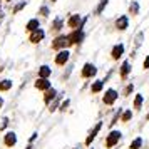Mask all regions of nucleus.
<instances>
[{"instance_id": "nucleus-8", "label": "nucleus", "mask_w": 149, "mask_h": 149, "mask_svg": "<svg viewBox=\"0 0 149 149\" xmlns=\"http://www.w3.org/2000/svg\"><path fill=\"white\" fill-rule=\"evenodd\" d=\"M116 99H117V92H116L114 89H109L107 92H106V95H104V104L111 106V104L116 102Z\"/></svg>"}, {"instance_id": "nucleus-19", "label": "nucleus", "mask_w": 149, "mask_h": 149, "mask_svg": "<svg viewBox=\"0 0 149 149\" xmlns=\"http://www.w3.org/2000/svg\"><path fill=\"white\" fill-rule=\"evenodd\" d=\"M8 89H12V81L5 79V81L0 82V91H2V92H3V91H8Z\"/></svg>"}, {"instance_id": "nucleus-31", "label": "nucleus", "mask_w": 149, "mask_h": 149, "mask_svg": "<svg viewBox=\"0 0 149 149\" xmlns=\"http://www.w3.org/2000/svg\"><path fill=\"white\" fill-rule=\"evenodd\" d=\"M144 69H149V55L146 57V61H144Z\"/></svg>"}, {"instance_id": "nucleus-13", "label": "nucleus", "mask_w": 149, "mask_h": 149, "mask_svg": "<svg viewBox=\"0 0 149 149\" xmlns=\"http://www.w3.org/2000/svg\"><path fill=\"white\" fill-rule=\"evenodd\" d=\"M44 92H45V95H44V102H45V104H49L52 99L57 97V92H55V89H52V87H49L47 91H44Z\"/></svg>"}, {"instance_id": "nucleus-4", "label": "nucleus", "mask_w": 149, "mask_h": 149, "mask_svg": "<svg viewBox=\"0 0 149 149\" xmlns=\"http://www.w3.org/2000/svg\"><path fill=\"white\" fill-rule=\"evenodd\" d=\"M65 45H69V40L65 35H59V37H55L54 42H52V47L55 49V50H61V49H64Z\"/></svg>"}, {"instance_id": "nucleus-16", "label": "nucleus", "mask_w": 149, "mask_h": 149, "mask_svg": "<svg viewBox=\"0 0 149 149\" xmlns=\"http://www.w3.org/2000/svg\"><path fill=\"white\" fill-rule=\"evenodd\" d=\"M131 72V64L129 62H124L121 65V77L124 79V77H127V74Z\"/></svg>"}, {"instance_id": "nucleus-22", "label": "nucleus", "mask_w": 149, "mask_h": 149, "mask_svg": "<svg viewBox=\"0 0 149 149\" xmlns=\"http://www.w3.org/2000/svg\"><path fill=\"white\" fill-rule=\"evenodd\" d=\"M129 12H131L132 15H136L137 12H139V3H137V2H132L131 7H129Z\"/></svg>"}, {"instance_id": "nucleus-7", "label": "nucleus", "mask_w": 149, "mask_h": 149, "mask_svg": "<svg viewBox=\"0 0 149 149\" xmlns=\"http://www.w3.org/2000/svg\"><path fill=\"white\" fill-rule=\"evenodd\" d=\"M3 144L7 148H14L15 144H17V134L15 132H7L5 137H3Z\"/></svg>"}, {"instance_id": "nucleus-32", "label": "nucleus", "mask_w": 149, "mask_h": 149, "mask_svg": "<svg viewBox=\"0 0 149 149\" xmlns=\"http://www.w3.org/2000/svg\"><path fill=\"white\" fill-rule=\"evenodd\" d=\"M2 106H3V99H2V97H0V107H2Z\"/></svg>"}, {"instance_id": "nucleus-29", "label": "nucleus", "mask_w": 149, "mask_h": 149, "mask_svg": "<svg viewBox=\"0 0 149 149\" xmlns=\"http://www.w3.org/2000/svg\"><path fill=\"white\" fill-rule=\"evenodd\" d=\"M57 106H59V99H57V101H55L54 104H52V107H50V112H54L55 109H57Z\"/></svg>"}, {"instance_id": "nucleus-25", "label": "nucleus", "mask_w": 149, "mask_h": 149, "mask_svg": "<svg viewBox=\"0 0 149 149\" xmlns=\"http://www.w3.org/2000/svg\"><path fill=\"white\" fill-rule=\"evenodd\" d=\"M52 29H55V30L62 29V20H61V19H55V20H54V27H52Z\"/></svg>"}, {"instance_id": "nucleus-15", "label": "nucleus", "mask_w": 149, "mask_h": 149, "mask_svg": "<svg viewBox=\"0 0 149 149\" xmlns=\"http://www.w3.org/2000/svg\"><path fill=\"white\" fill-rule=\"evenodd\" d=\"M29 30V32H34V30H37L39 29V20L37 19H32V20L27 22V27H25Z\"/></svg>"}, {"instance_id": "nucleus-5", "label": "nucleus", "mask_w": 149, "mask_h": 149, "mask_svg": "<svg viewBox=\"0 0 149 149\" xmlns=\"http://www.w3.org/2000/svg\"><path fill=\"white\" fill-rule=\"evenodd\" d=\"M44 37H45V32H44L42 29H37L34 32H30V39H29V40L32 42V44H39Z\"/></svg>"}, {"instance_id": "nucleus-23", "label": "nucleus", "mask_w": 149, "mask_h": 149, "mask_svg": "<svg viewBox=\"0 0 149 149\" xmlns=\"http://www.w3.org/2000/svg\"><path fill=\"white\" fill-rule=\"evenodd\" d=\"M131 117H132V112H131V111H126V112H122V114H121V119L124 122L131 121Z\"/></svg>"}, {"instance_id": "nucleus-34", "label": "nucleus", "mask_w": 149, "mask_h": 149, "mask_svg": "<svg viewBox=\"0 0 149 149\" xmlns=\"http://www.w3.org/2000/svg\"><path fill=\"white\" fill-rule=\"evenodd\" d=\"M52 2H57V0H52Z\"/></svg>"}, {"instance_id": "nucleus-26", "label": "nucleus", "mask_w": 149, "mask_h": 149, "mask_svg": "<svg viewBox=\"0 0 149 149\" xmlns=\"http://www.w3.org/2000/svg\"><path fill=\"white\" fill-rule=\"evenodd\" d=\"M24 7H25V2H20L19 5H15L14 12H15V14H17V12H19V10H22V8H24Z\"/></svg>"}, {"instance_id": "nucleus-14", "label": "nucleus", "mask_w": 149, "mask_h": 149, "mask_svg": "<svg viewBox=\"0 0 149 149\" xmlns=\"http://www.w3.org/2000/svg\"><path fill=\"white\" fill-rule=\"evenodd\" d=\"M122 54H124V45H122V44H117V45L112 49V52H111L112 59H119Z\"/></svg>"}, {"instance_id": "nucleus-11", "label": "nucleus", "mask_w": 149, "mask_h": 149, "mask_svg": "<svg viewBox=\"0 0 149 149\" xmlns=\"http://www.w3.org/2000/svg\"><path fill=\"white\" fill-rule=\"evenodd\" d=\"M101 127H102V124H101V122H99V124H95V126H94V129L91 131V134H89V137L86 139V146H91V144H92V141H94V137L97 136V132L101 131Z\"/></svg>"}, {"instance_id": "nucleus-30", "label": "nucleus", "mask_w": 149, "mask_h": 149, "mask_svg": "<svg viewBox=\"0 0 149 149\" xmlns=\"http://www.w3.org/2000/svg\"><path fill=\"white\" fill-rule=\"evenodd\" d=\"M67 107H69V101H64V104L61 106V111H65Z\"/></svg>"}, {"instance_id": "nucleus-10", "label": "nucleus", "mask_w": 149, "mask_h": 149, "mask_svg": "<svg viewBox=\"0 0 149 149\" xmlns=\"http://www.w3.org/2000/svg\"><path fill=\"white\" fill-rule=\"evenodd\" d=\"M127 25H129V20H127L126 15H121V17L116 20V29H117V30H126Z\"/></svg>"}, {"instance_id": "nucleus-9", "label": "nucleus", "mask_w": 149, "mask_h": 149, "mask_svg": "<svg viewBox=\"0 0 149 149\" xmlns=\"http://www.w3.org/2000/svg\"><path fill=\"white\" fill-rule=\"evenodd\" d=\"M67 61H69V52L67 50H61L59 54L55 55V64H57V65H64Z\"/></svg>"}, {"instance_id": "nucleus-1", "label": "nucleus", "mask_w": 149, "mask_h": 149, "mask_svg": "<svg viewBox=\"0 0 149 149\" xmlns=\"http://www.w3.org/2000/svg\"><path fill=\"white\" fill-rule=\"evenodd\" d=\"M67 40H69V45L81 44V42L84 40V30H82V29H75V30H72V34L67 37Z\"/></svg>"}, {"instance_id": "nucleus-3", "label": "nucleus", "mask_w": 149, "mask_h": 149, "mask_svg": "<svg viewBox=\"0 0 149 149\" xmlns=\"http://www.w3.org/2000/svg\"><path fill=\"white\" fill-rule=\"evenodd\" d=\"M119 139H121V132H119V131H112V132L107 136V139H106V146H107V148H112V146H116V144L119 142Z\"/></svg>"}, {"instance_id": "nucleus-27", "label": "nucleus", "mask_w": 149, "mask_h": 149, "mask_svg": "<svg viewBox=\"0 0 149 149\" xmlns=\"http://www.w3.org/2000/svg\"><path fill=\"white\" fill-rule=\"evenodd\" d=\"M132 89H134V86H132V84H129L127 87H126V91H124V94H126V95H129L131 92H132Z\"/></svg>"}, {"instance_id": "nucleus-35", "label": "nucleus", "mask_w": 149, "mask_h": 149, "mask_svg": "<svg viewBox=\"0 0 149 149\" xmlns=\"http://www.w3.org/2000/svg\"><path fill=\"white\" fill-rule=\"evenodd\" d=\"M0 5H2V2H0Z\"/></svg>"}, {"instance_id": "nucleus-24", "label": "nucleus", "mask_w": 149, "mask_h": 149, "mask_svg": "<svg viewBox=\"0 0 149 149\" xmlns=\"http://www.w3.org/2000/svg\"><path fill=\"white\" fill-rule=\"evenodd\" d=\"M141 106H142V95H141V94H137V95H136V99H134V107L139 109Z\"/></svg>"}, {"instance_id": "nucleus-6", "label": "nucleus", "mask_w": 149, "mask_h": 149, "mask_svg": "<svg viewBox=\"0 0 149 149\" xmlns=\"http://www.w3.org/2000/svg\"><path fill=\"white\" fill-rule=\"evenodd\" d=\"M95 74H97V67L92 64H86L82 67V77H94Z\"/></svg>"}, {"instance_id": "nucleus-17", "label": "nucleus", "mask_w": 149, "mask_h": 149, "mask_svg": "<svg viewBox=\"0 0 149 149\" xmlns=\"http://www.w3.org/2000/svg\"><path fill=\"white\" fill-rule=\"evenodd\" d=\"M39 75H40L42 79H47L49 75H50V69H49L47 65H42V67L39 69Z\"/></svg>"}, {"instance_id": "nucleus-21", "label": "nucleus", "mask_w": 149, "mask_h": 149, "mask_svg": "<svg viewBox=\"0 0 149 149\" xmlns=\"http://www.w3.org/2000/svg\"><path fill=\"white\" fill-rule=\"evenodd\" d=\"M109 0H101V3L97 5V8H95V14H102V10L106 8V5H107Z\"/></svg>"}, {"instance_id": "nucleus-28", "label": "nucleus", "mask_w": 149, "mask_h": 149, "mask_svg": "<svg viewBox=\"0 0 149 149\" xmlns=\"http://www.w3.org/2000/svg\"><path fill=\"white\" fill-rule=\"evenodd\" d=\"M40 15L47 17V15H49V8H47V7H42V8H40Z\"/></svg>"}, {"instance_id": "nucleus-20", "label": "nucleus", "mask_w": 149, "mask_h": 149, "mask_svg": "<svg viewBox=\"0 0 149 149\" xmlns=\"http://www.w3.org/2000/svg\"><path fill=\"white\" fill-rule=\"evenodd\" d=\"M141 146H142V139H141V137H136L134 141L131 142V146H129V148H131V149H139Z\"/></svg>"}, {"instance_id": "nucleus-18", "label": "nucleus", "mask_w": 149, "mask_h": 149, "mask_svg": "<svg viewBox=\"0 0 149 149\" xmlns=\"http://www.w3.org/2000/svg\"><path fill=\"white\" fill-rule=\"evenodd\" d=\"M102 86H104V82H102V81H95L94 84H92L91 91H92L94 94H97V92H101V91H102Z\"/></svg>"}, {"instance_id": "nucleus-2", "label": "nucleus", "mask_w": 149, "mask_h": 149, "mask_svg": "<svg viewBox=\"0 0 149 149\" xmlns=\"http://www.w3.org/2000/svg\"><path fill=\"white\" fill-rule=\"evenodd\" d=\"M86 22H87V17H86V19H81L79 15L74 14L70 19H69V27L74 29V30H75V29H82V25H84Z\"/></svg>"}, {"instance_id": "nucleus-33", "label": "nucleus", "mask_w": 149, "mask_h": 149, "mask_svg": "<svg viewBox=\"0 0 149 149\" xmlns=\"http://www.w3.org/2000/svg\"><path fill=\"white\" fill-rule=\"evenodd\" d=\"M148 119H149V112H148Z\"/></svg>"}, {"instance_id": "nucleus-12", "label": "nucleus", "mask_w": 149, "mask_h": 149, "mask_svg": "<svg viewBox=\"0 0 149 149\" xmlns=\"http://www.w3.org/2000/svg\"><path fill=\"white\" fill-rule=\"evenodd\" d=\"M49 87H50V82H49L47 79L39 77V79L35 81V89H39V91H47Z\"/></svg>"}]
</instances>
